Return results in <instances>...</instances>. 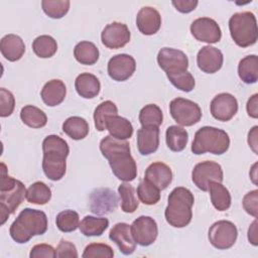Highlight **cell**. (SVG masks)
<instances>
[{"label": "cell", "mask_w": 258, "mask_h": 258, "mask_svg": "<svg viewBox=\"0 0 258 258\" xmlns=\"http://www.w3.org/2000/svg\"><path fill=\"white\" fill-rule=\"evenodd\" d=\"M109 226V220L102 217L86 216L80 223L79 228L83 235L87 237L101 236Z\"/></svg>", "instance_id": "obj_28"}, {"label": "cell", "mask_w": 258, "mask_h": 258, "mask_svg": "<svg viewBox=\"0 0 258 258\" xmlns=\"http://www.w3.org/2000/svg\"><path fill=\"white\" fill-rule=\"evenodd\" d=\"M121 199V209L125 213H134L138 208V200L134 187L129 183H122L118 187Z\"/></svg>", "instance_id": "obj_38"}, {"label": "cell", "mask_w": 258, "mask_h": 258, "mask_svg": "<svg viewBox=\"0 0 258 258\" xmlns=\"http://www.w3.org/2000/svg\"><path fill=\"white\" fill-rule=\"evenodd\" d=\"M117 114H118V109L115 103H113L112 101L102 102L100 105H98V107L95 109V112H94V122H95L96 129L98 131L106 130L107 119Z\"/></svg>", "instance_id": "obj_37"}, {"label": "cell", "mask_w": 258, "mask_h": 258, "mask_svg": "<svg viewBox=\"0 0 258 258\" xmlns=\"http://www.w3.org/2000/svg\"><path fill=\"white\" fill-rule=\"evenodd\" d=\"M257 129L258 127L257 126H254L250 131H249V134H248V144L249 146L252 148V150L257 154Z\"/></svg>", "instance_id": "obj_52"}, {"label": "cell", "mask_w": 258, "mask_h": 258, "mask_svg": "<svg viewBox=\"0 0 258 258\" xmlns=\"http://www.w3.org/2000/svg\"><path fill=\"white\" fill-rule=\"evenodd\" d=\"M136 61L133 56L120 53L110 58L108 62V74L111 79L117 82H124L134 74Z\"/></svg>", "instance_id": "obj_14"}, {"label": "cell", "mask_w": 258, "mask_h": 258, "mask_svg": "<svg viewBox=\"0 0 258 258\" xmlns=\"http://www.w3.org/2000/svg\"><path fill=\"white\" fill-rule=\"evenodd\" d=\"M256 167H257V163H255V164L253 165V167H252V169H251V172H250V177L252 178V181H253L255 184H257V174H256L257 169H256Z\"/></svg>", "instance_id": "obj_53"}, {"label": "cell", "mask_w": 258, "mask_h": 258, "mask_svg": "<svg viewBox=\"0 0 258 258\" xmlns=\"http://www.w3.org/2000/svg\"><path fill=\"white\" fill-rule=\"evenodd\" d=\"M2 55L9 61H16L25 52V44L22 38L16 34H7L0 41Z\"/></svg>", "instance_id": "obj_23"}, {"label": "cell", "mask_w": 258, "mask_h": 258, "mask_svg": "<svg viewBox=\"0 0 258 258\" xmlns=\"http://www.w3.org/2000/svg\"><path fill=\"white\" fill-rule=\"evenodd\" d=\"M51 198V190L42 181H35L26 190L27 202L35 205H45Z\"/></svg>", "instance_id": "obj_36"}, {"label": "cell", "mask_w": 258, "mask_h": 258, "mask_svg": "<svg viewBox=\"0 0 258 258\" xmlns=\"http://www.w3.org/2000/svg\"><path fill=\"white\" fill-rule=\"evenodd\" d=\"M159 146V128L155 126H142L137 131V147L142 155L154 153Z\"/></svg>", "instance_id": "obj_20"}, {"label": "cell", "mask_w": 258, "mask_h": 258, "mask_svg": "<svg viewBox=\"0 0 258 258\" xmlns=\"http://www.w3.org/2000/svg\"><path fill=\"white\" fill-rule=\"evenodd\" d=\"M71 2L69 0H43L41 7L43 12L50 18L59 19L63 17L69 9Z\"/></svg>", "instance_id": "obj_42"}, {"label": "cell", "mask_w": 258, "mask_h": 258, "mask_svg": "<svg viewBox=\"0 0 258 258\" xmlns=\"http://www.w3.org/2000/svg\"><path fill=\"white\" fill-rule=\"evenodd\" d=\"M144 178L154 184L158 189H165L172 180V171L170 167L161 162L151 163L145 170Z\"/></svg>", "instance_id": "obj_21"}, {"label": "cell", "mask_w": 258, "mask_h": 258, "mask_svg": "<svg viewBox=\"0 0 258 258\" xmlns=\"http://www.w3.org/2000/svg\"><path fill=\"white\" fill-rule=\"evenodd\" d=\"M131 233L136 244H139L140 246H149L153 244L157 238V224L151 217L140 216L133 221L131 225Z\"/></svg>", "instance_id": "obj_11"}, {"label": "cell", "mask_w": 258, "mask_h": 258, "mask_svg": "<svg viewBox=\"0 0 258 258\" xmlns=\"http://www.w3.org/2000/svg\"><path fill=\"white\" fill-rule=\"evenodd\" d=\"M229 146L230 138L226 131L216 127L205 126L196 132L191 151L197 155L206 152L221 155L229 149Z\"/></svg>", "instance_id": "obj_5"}, {"label": "cell", "mask_w": 258, "mask_h": 258, "mask_svg": "<svg viewBox=\"0 0 258 258\" xmlns=\"http://www.w3.org/2000/svg\"><path fill=\"white\" fill-rule=\"evenodd\" d=\"M194 203V195L189 189L182 186L173 188L168 196V204L164 211L166 222L174 228L187 226L192 218Z\"/></svg>", "instance_id": "obj_3"}, {"label": "cell", "mask_w": 258, "mask_h": 258, "mask_svg": "<svg viewBox=\"0 0 258 258\" xmlns=\"http://www.w3.org/2000/svg\"><path fill=\"white\" fill-rule=\"evenodd\" d=\"M62 131L70 138L74 140H81L89 134V124L84 118L73 116L62 123Z\"/></svg>", "instance_id": "obj_30"}, {"label": "cell", "mask_w": 258, "mask_h": 258, "mask_svg": "<svg viewBox=\"0 0 258 258\" xmlns=\"http://www.w3.org/2000/svg\"><path fill=\"white\" fill-rule=\"evenodd\" d=\"M56 227L59 231L63 233H70L77 228H79L80 225V217L79 214L73 210H64L57 214L55 219Z\"/></svg>", "instance_id": "obj_40"}, {"label": "cell", "mask_w": 258, "mask_h": 258, "mask_svg": "<svg viewBox=\"0 0 258 258\" xmlns=\"http://www.w3.org/2000/svg\"><path fill=\"white\" fill-rule=\"evenodd\" d=\"M106 130L109 131L111 136L121 140H126L133 134V126L131 122L118 115L111 116L107 119Z\"/></svg>", "instance_id": "obj_26"}, {"label": "cell", "mask_w": 258, "mask_h": 258, "mask_svg": "<svg viewBox=\"0 0 258 258\" xmlns=\"http://www.w3.org/2000/svg\"><path fill=\"white\" fill-rule=\"evenodd\" d=\"M165 141L171 151L179 152L185 148L188 141V134L182 127L172 125L166 129Z\"/></svg>", "instance_id": "obj_29"}, {"label": "cell", "mask_w": 258, "mask_h": 258, "mask_svg": "<svg viewBox=\"0 0 258 258\" xmlns=\"http://www.w3.org/2000/svg\"><path fill=\"white\" fill-rule=\"evenodd\" d=\"M117 202L118 199L111 189H97L91 196V211L95 214L111 213L116 209Z\"/></svg>", "instance_id": "obj_22"}, {"label": "cell", "mask_w": 258, "mask_h": 258, "mask_svg": "<svg viewBox=\"0 0 258 258\" xmlns=\"http://www.w3.org/2000/svg\"><path fill=\"white\" fill-rule=\"evenodd\" d=\"M74 55L80 63L92 66L99 59V49L91 41H81L75 46Z\"/></svg>", "instance_id": "obj_33"}, {"label": "cell", "mask_w": 258, "mask_h": 258, "mask_svg": "<svg viewBox=\"0 0 258 258\" xmlns=\"http://www.w3.org/2000/svg\"><path fill=\"white\" fill-rule=\"evenodd\" d=\"M100 150L105 158L110 159L117 154L130 152V146L128 141L117 139L111 135H108L101 140Z\"/></svg>", "instance_id": "obj_32"}, {"label": "cell", "mask_w": 258, "mask_h": 258, "mask_svg": "<svg viewBox=\"0 0 258 258\" xmlns=\"http://www.w3.org/2000/svg\"><path fill=\"white\" fill-rule=\"evenodd\" d=\"M130 31L126 24L121 22H112L105 26L101 33L102 43L111 49H117L125 46L130 40Z\"/></svg>", "instance_id": "obj_15"}, {"label": "cell", "mask_w": 258, "mask_h": 258, "mask_svg": "<svg viewBox=\"0 0 258 258\" xmlns=\"http://www.w3.org/2000/svg\"><path fill=\"white\" fill-rule=\"evenodd\" d=\"M229 29L231 37L238 46L247 47L257 41V21L250 11L234 13L229 19Z\"/></svg>", "instance_id": "obj_6"}, {"label": "cell", "mask_w": 258, "mask_h": 258, "mask_svg": "<svg viewBox=\"0 0 258 258\" xmlns=\"http://www.w3.org/2000/svg\"><path fill=\"white\" fill-rule=\"evenodd\" d=\"M136 25L139 31L144 35L155 34L160 28L161 16L155 8L144 6L137 13Z\"/></svg>", "instance_id": "obj_19"}, {"label": "cell", "mask_w": 258, "mask_h": 258, "mask_svg": "<svg viewBox=\"0 0 258 258\" xmlns=\"http://www.w3.org/2000/svg\"><path fill=\"white\" fill-rule=\"evenodd\" d=\"M169 113L173 120L181 126H192L202 118L200 106L183 98H175L170 102Z\"/></svg>", "instance_id": "obj_7"}, {"label": "cell", "mask_w": 258, "mask_h": 258, "mask_svg": "<svg viewBox=\"0 0 258 258\" xmlns=\"http://www.w3.org/2000/svg\"><path fill=\"white\" fill-rule=\"evenodd\" d=\"M224 56L220 49L206 45L202 47L197 55V63L201 71L207 74L217 73L223 66Z\"/></svg>", "instance_id": "obj_18"}, {"label": "cell", "mask_w": 258, "mask_h": 258, "mask_svg": "<svg viewBox=\"0 0 258 258\" xmlns=\"http://www.w3.org/2000/svg\"><path fill=\"white\" fill-rule=\"evenodd\" d=\"M157 62L165 74H175L187 71L188 58L186 54L175 48L163 47L158 51Z\"/></svg>", "instance_id": "obj_10"}, {"label": "cell", "mask_w": 258, "mask_h": 258, "mask_svg": "<svg viewBox=\"0 0 258 258\" xmlns=\"http://www.w3.org/2000/svg\"><path fill=\"white\" fill-rule=\"evenodd\" d=\"M238 237V230L234 223L221 220L214 223L210 229L208 238L210 243L217 249L226 250L231 248Z\"/></svg>", "instance_id": "obj_8"}, {"label": "cell", "mask_w": 258, "mask_h": 258, "mask_svg": "<svg viewBox=\"0 0 258 258\" xmlns=\"http://www.w3.org/2000/svg\"><path fill=\"white\" fill-rule=\"evenodd\" d=\"M15 107V99L13 94L4 89H0V116L8 117L13 113Z\"/></svg>", "instance_id": "obj_45"}, {"label": "cell", "mask_w": 258, "mask_h": 258, "mask_svg": "<svg viewBox=\"0 0 258 258\" xmlns=\"http://www.w3.org/2000/svg\"><path fill=\"white\" fill-rule=\"evenodd\" d=\"M191 179L198 188L207 191L212 181L222 182L224 179L223 169L218 162L202 161L194 167L191 171Z\"/></svg>", "instance_id": "obj_9"}, {"label": "cell", "mask_w": 258, "mask_h": 258, "mask_svg": "<svg viewBox=\"0 0 258 258\" xmlns=\"http://www.w3.org/2000/svg\"><path fill=\"white\" fill-rule=\"evenodd\" d=\"M32 49L34 53L41 58L51 57L57 50L56 40L50 35L37 36L32 42Z\"/></svg>", "instance_id": "obj_35"}, {"label": "cell", "mask_w": 258, "mask_h": 258, "mask_svg": "<svg viewBox=\"0 0 258 258\" xmlns=\"http://www.w3.org/2000/svg\"><path fill=\"white\" fill-rule=\"evenodd\" d=\"M212 116L219 121L231 120L238 111L237 99L229 93L218 94L210 104Z\"/></svg>", "instance_id": "obj_13"}, {"label": "cell", "mask_w": 258, "mask_h": 258, "mask_svg": "<svg viewBox=\"0 0 258 258\" xmlns=\"http://www.w3.org/2000/svg\"><path fill=\"white\" fill-rule=\"evenodd\" d=\"M137 196L144 205H155L160 200V189L144 178L137 187Z\"/></svg>", "instance_id": "obj_41"}, {"label": "cell", "mask_w": 258, "mask_h": 258, "mask_svg": "<svg viewBox=\"0 0 258 258\" xmlns=\"http://www.w3.org/2000/svg\"><path fill=\"white\" fill-rule=\"evenodd\" d=\"M42 169L50 180L56 181L63 177L67 169L66 158L70 148L62 138L57 135H48L42 141Z\"/></svg>", "instance_id": "obj_1"}, {"label": "cell", "mask_w": 258, "mask_h": 258, "mask_svg": "<svg viewBox=\"0 0 258 258\" xmlns=\"http://www.w3.org/2000/svg\"><path fill=\"white\" fill-rule=\"evenodd\" d=\"M112 172L122 181H132L137 176V165L130 152L117 154L108 159Z\"/></svg>", "instance_id": "obj_16"}, {"label": "cell", "mask_w": 258, "mask_h": 258, "mask_svg": "<svg viewBox=\"0 0 258 258\" xmlns=\"http://www.w3.org/2000/svg\"><path fill=\"white\" fill-rule=\"evenodd\" d=\"M20 118L25 125L31 128H41L47 123V117L45 113L32 105L24 106L21 109Z\"/></svg>", "instance_id": "obj_34"}, {"label": "cell", "mask_w": 258, "mask_h": 258, "mask_svg": "<svg viewBox=\"0 0 258 258\" xmlns=\"http://www.w3.org/2000/svg\"><path fill=\"white\" fill-rule=\"evenodd\" d=\"M30 258H54L55 257V249L48 244H37L32 247L30 254Z\"/></svg>", "instance_id": "obj_48"}, {"label": "cell", "mask_w": 258, "mask_h": 258, "mask_svg": "<svg viewBox=\"0 0 258 258\" xmlns=\"http://www.w3.org/2000/svg\"><path fill=\"white\" fill-rule=\"evenodd\" d=\"M82 256L83 258H97V257L112 258L114 256V251L107 244L91 243L85 248Z\"/></svg>", "instance_id": "obj_44"}, {"label": "cell", "mask_w": 258, "mask_h": 258, "mask_svg": "<svg viewBox=\"0 0 258 258\" xmlns=\"http://www.w3.org/2000/svg\"><path fill=\"white\" fill-rule=\"evenodd\" d=\"M169 82L178 90L182 92H190L194 90L196 82L190 73L187 71L179 72L175 74H166Z\"/></svg>", "instance_id": "obj_43"}, {"label": "cell", "mask_w": 258, "mask_h": 258, "mask_svg": "<svg viewBox=\"0 0 258 258\" xmlns=\"http://www.w3.org/2000/svg\"><path fill=\"white\" fill-rule=\"evenodd\" d=\"M172 5L181 13H189L196 9L199 2L197 0H173Z\"/></svg>", "instance_id": "obj_49"}, {"label": "cell", "mask_w": 258, "mask_h": 258, "mask_svg": "<svg viewBox=\"0 0 258 258\" xmlns=\"http://www.w3.org/2000/svg\"><path fill=\"white\" fill-rule=\"evenodd\" d=\"M244 210L254 218L258 215V190L254 189L247 192L243 198Z\"/></svg>", "instance_id": "obj_46"}, {"label": "cell", "mask_w": 258, "mask_h": 258, "mask_svg": "<svg viewBox=\"0 0 258 258\" xmlns=\"http://www.w3.org/2000/svg\"><path fill=\"white\" fill-rule=\"evenodd\" d=\"M239 78L245 84H254L258 80V57L255 54L242 58L238 66Z\"/></svg>", "instance_id": "obj_31"}, {"label": "cell", "mask_w": 258, "mask_h": 258, "mask_svg": "<svg viewBox=\"0 0 258 258\" xmlns=\"http://www.w3.org/2000/svg\"><path fill=\"white\" fill-rule=\"evenodd\" d=\"M248 240L249 242L257 246L258 245V236H257V220H254V222L250 225L248 229Z\"/></svg>", "instance_id": "obj_51"}, {"label": "cell", "mask_w": 258, "mask_h": 258, "mask_svg": "<svg viewBox=\"0 0 258 258\" xmlns=\"http://www.w3.org/2000/svg\"><path fill=\"white\" fill-rule=\"evenodd\" d=\"M211 202L216 210L220 212L227 211L231 206V195L226 186L222 184V182L212 181L209 184Z\"/></svg>", "instance_id": "obj_27"}, {"label": "cell", "mask_w": 258, "mask_h": 258, "mask_svg": "<svg viewBox=\"0 0 258 258\" xmlns=\"http://www.w3.org/2000/svg\"><path fill=\"white\" fill-rule=\"evenodd\" d=\"M47 230L46 215L39 210L26 208L22 210L15 221L10 226L11 238L23 244L28 242L33 236L42 235Z\"/></svg>", "instance_id": "obj_2"}, {"label": "cell", "mask_w": 258, "mask_h": 258, "mask_svg": "<svg viewBox=\"0 0 258 258\" xmlns=\"http://www.w3.org/2000/svg\"><path fill=\"white\" fill-rule=\"evenodd\" d=\"M55 257L58 258H77L78 257V251L76 246L67 241V240H60L58 243L56 249H55Z\"/></svg>", "instance_id": "obj_47"}, {"label": "cell", "mask_w": 258, "mask_h": 258, "mask_svg": "<svg viewBox=\"0 0 258 258\" xmlns=\"http://www.w3.org/2000/svg\"><path fill=\"white\" fill-rule=\"evenodd\" d=\"M247 113L250 117L258 118V94H254L247 102Z\"/></svg>", "instance_id": "obj_50"}, {"label": "cell", "mask_w": 258, "mask_h": 258, "mask_svg": "<svg viewBox=\"0 0 258 258\" xmlns=\"http://www.w3.org/2000/svg\"><path fill=\"white\" fill-rule=\"evenodd\" d=\"M109 238L124 255L132 254L136 249V242L131 233V226L126 223H117L110 230Z\"/></svg>", "instance_id": "obj_17"}, {"label": "cell", "mask_w": 258, "mask_h": 258, "mask_svg": "<svg viewBox=\"0 0 258 258\" xmlns=\"http://www.w3.org/2000/svg\"><path fill=\"white\" fill-rule=\"evenodd\" d=\"M26 198V189L24 184L7 174L6 165L1 163V180H0V210L1 225H3L8 217L13 214Z\"/></svg>", "instance_id": "obj_4"}, {"label": "cell", "mask_w": 258, "mask_h": 258, "mask_svg": "<svg viewBox=\"0 0 258 258\" xmlns=\"http://www.w3.org/2000/svg\"><path fill=\"white\" fill-rule=\"evenodd\" d=\"M190 32L197 40L207 43H216L222 37L219 24L209 17H201L194 20L190 24Z\"/></svg>", "instance_id": "obj_12"}, {"label": "cell", "mask_w": 258, "mask_h": 258, "mask_svg": "<svg viewBox=\"0 0 258 258\" xmlns=\"http://www.w3.org/2000/svg\"><path fill=\"white\" fill-rule=\"evenodd\" d=\"M67 88L62 81L60 80H50L42 88L40 92V97L43 103L49 107H54L59 105L66 98Z\"/></svg>", "instance_id": "obj_24"}, {"label": "cell", "mask_w": 258, "mask_h": 258, "mask_svg": "<svg viewBox=\"0 0 258 258\" xmlns=\"http://www.w3.org/2000/svg\"><path fill=\"white\" fill-rule=\"evenodd\" d=\"M162 111L155 104H149L144 106L139 113V121L142 126L159 127L162 124Z\"/></svg>", "instance_id": "obj_39"}, {"label": "cell", "mask_w": 258, "mask_h": 258, "mask_svg": "<svg viewBox=\"0 0 258 258\" xmlns=\"http://www.w3.org/2000/svg\"><path fill=\"white\" fill-rule=\"evenodd\" d=\"M75 88L81 97L85 99H93L100 93L101 84L95 75L83 73L77 77Z\"/></svg>", "instance_id": "obj_25"}]
</instances>
